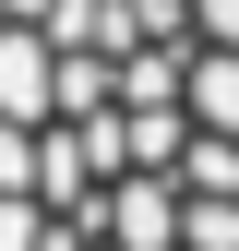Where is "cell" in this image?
Segmentation results:
<instances>
[{
    "mask_svg": "<svg viewBox=\"0 0 239 251\" xmlns=\"http://www.w3.org/2000/svg\"><path fill=\"white\" fill-rule=\"evenodd\" d=\"M191 36L203 48H239V0H191Z\"/></svg>",
    "mask_w": 239,
    "mask_h": 251,
    "instance_id": "cell-1",
    "label": "cell"
}]
</instances>
